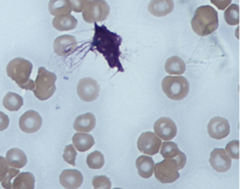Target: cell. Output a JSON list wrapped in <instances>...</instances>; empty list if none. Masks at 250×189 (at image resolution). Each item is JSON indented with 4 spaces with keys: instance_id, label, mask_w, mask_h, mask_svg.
I'll return each instance as SVG.
<instances>
[{
    "instance_id": "6da1fadb",
    "label": "cell",
    "mask_w": 250,
    "mask_h": 189,
    "mask_svg": "<svg viewBox=\"0 0 250 189\" xmlns=\"http://www.w3.org/2000/svg\"><path fill=\"white\" fill-rule=\"evenodd\" d=\"M95 24V35L93 38L92 46L103 55L111 67L117 68L119 71H124L120 63V45L122 38L117 34L107 29L105 25Z\"/></svg>"
},
{
    "instance_id": "7a4b0ae2",
    "label": "cell",
    "mask_w": 250,
    "mask_h": 189,
    "mask_svg": "<svg viewBox=\"0 0 250 189\" xmlns=\"http://www.w3.org/2000/svg\"><path fill=\"white\" fill-rule=\"evenodd\" d=\"M33 65L30 61L16 57L11 60L7 66V75L14 81L17 85L23 90L33 91L35 82L30 79Z\"/></svg>"
},
{
    "instance_id": "3957f363",
    "label": "cell",
    "mask_w": 250,
    "mask_h": 189,
    "mask_svg": "<svg viewBox=\"0 0 250 189\" xmlns=\"http://www.w3.org/2000/svg\"><path fill=\"white\" fill-rule=\"evenodd\" d=\"M194 32L200 37L214 33L218 28V14L211 6H201L194 13L191 20Z\"/></svg>"
},
{
    "instance_id": "277c9868",
    "label": "cell",
    "mask_w": 250,
    "mask_h": 189,
    "mask_svg": "<svg viewBox=\"0 0 250 189\" xmlns=\"http://www.w3.org/2000/svg\"><path fill=\"white\" fill-rule=\"evenodd\" d=\"M57 75L54 72L47 70L45 67H41L38 70V75L35 80V97L38 100L44 101L49 100L55 94L57 86Z\"/></svg>"
},
{
    "instance_id": "5b68a950",
    "label": "cell",
    "mask_w": 250,
    "mask_h": 189,
    "mask_svg": "<svg viewBox=\"0 0 250 189\" xmlns=\"http://www.w3.org/2000/svg\"><path fill=\"white\" fill-rule=\"evenodd\" d=\"M161 87L164 94L171 100H182L189 93V83L183 76H167L163 79Z\"/></svg>"
},
{
    "instance_id": "8992f818",
    "label": "cell",
    "mask_w": 250,
    "mask_h": 189,
    "mask_svg": "<svg viewBox=\"0 0 250 189\" xmlns=\"http://www.w3.org/2000/svg\"><path fill=\"white\" fill-rule=\"evenodd\" d=\"M179 169L178 163L175 159L165 158L163 161L155 165L154 173L160 183L172 184L180 177Z\"/></svg>"
},
{
    "instance_id": "52a82bcc",
    "label": "cell",
    "mask_w": 250,
    "mask_h": 189,
    "mask_svg": "<svg viewBox=\"0 0 250 189\" xmlns=\"http://www.w3.org/2000/svg\"><path fill=\"white\" fill-rule=\"evenodd\" d=\"M110 14V6L105 0H92L83 11V18L88 23L103 22Z\"/></svg>"
},
{
    "instance_id": "ba28073f",
    "label": "cell",
    "mask_w": 250,
    "mask_h": 189,
    "mask_svg": "<svg viewBox=\"0 0 250 189\" xmlns=\"http://www.w3.org/2000/svg\"><path fill=\"white\" fill-rule=\"evenodd\" d=\"M161 144V140L156 134L147 131L140 135L137 141V147L138 150L145 155L155 156L159 153Z\"/></svg>"
},
{
    "instance_id": "9c48e42d",
    "label": "cell",
    "mask_w": 250,
    "mask_h": 189,
    "mask_svg": "<svg viewBox=\"0 0 250 189\" xmlns=\"http://www.w3.org/2000/svg\"><path fill=\"white\" fill-rule=\"evenodd\" d=\"M101 86L95 79L86 77L80 80L77 85V94L80 99L85 102H92L100 96Z\"/></svg>"
},
{
    "instance_id": "30bf717a",
    "label": "cell",
    "mask_w": 250,
    "mask_h": 189,
    "mask_svg": "<svg viewBox=\"0 0 250 189\" xmlns=\"http://www.w3.org/2000/svg\"><path fill=\"white\" fill-rule=\"evenodd\" d=\"M155 134L160 140L171 141L177 135V126L169 117H161L154 125Z\"/></svg>"
},
{
    "instance_id": "8fae6325",
    "label": "cell",
    "mask_w": 250,
    "mask_h": 189,
    "mask_svg": "<svg viewBox=\"0 0 250 189\" xmlns=\"http://www.w3.org/2000/svg\"><path fill=\"white\" fill-rule=\"evenodd\" d=\"M19 126L24 133H35L41 129L42 126V118L36 111H25L20 117Z\"/></svg>"
},
{
    "instance_id": "7c38bea8",
    "label": "cell",
    "mask_w": 250,
    "mask_h": 189,
    "mask_svg": "<svg viewBox=\"0 0 250 189\" xmlns=\"http://www.w3.org/2000/svg\"><path fill=\"white\" fill-rule=\"evenodd\" d=\"M77 40L70 35H63L54 42V52L58 56H68L73 54L77 49Z\"/></svg>"
},
{
    "instance_id": "4fadbf2b",
    "label": "cell",
    "mask_w": 250,
    "mask_h": 189,
    "mask_svg": "<svg viewBox=\"0 0 250 189\" xmlns=\"http://www.w3.org/2000/svg\"><path fill=\"white\" fill-rule=\"evenodd\" d=\"M209 136L214 140H222L228 137L230 131L229 124L227 119L223 117H213L207 126Z\"/></svg>"
},
{
    "instance_id": "5bb4252c",
    "label": "cell",
    "mask_w": 250,
    "mask_h": 189,
    "mask_svg": "<svg viewBox=\"0 0 250 189\" xmlns=\"http://www.w3.org/2000/svg\"><path fill=\"white\" fill-rule=\"evenodd\" d=\"M209 162L217 172H227L231 167V159L222 148H216L212 151Z\"/></svg>"
},
{
    "instance_id": "9a60e30c",
    "label": "cell",
    "mask_w": 250,
    "mask_h": 189,
    "mask_svg": "<svg viewBox=\"0 0 250 189\" xmlns=\"http://www.w3.org/2000/svg\"><path fill=\"white\" fill-rule=\"evenodd\" d=\"M160 155L164 158H173L177 161L179 168L182 169L183 168L186 166L187 163V156L180 151L178 145L175 143L167 141L160 146Z\"/></svg>"
},
{
    "instance_id": "2e32d148",
    "label": "cell",
    "mask_w": 250,
    "mask_h": 189,
    "mask_svg": "<svg viewBox=\"0 0 250 189\" xmlns=\"http://www.w3.org/2000/svg\"><path fill=\"white\" fill-rule=\"evenodd\" d=\"M59 181L66 189H78L83 185V176L77 169H65L60 174Z\"/></svg>"
},
{
    "instance_id": "e0dca14e",
    "label": "cell",
    "mask_w": 250,
    "mask_h": 189,
    "mask_svg": "<svg viewBox=\"0 0 250 189\" xmlns=\"http://www.w3.org/2000/svg\"><path fill=\"white\" fill-rule=\"evenodd\" d=\"M173 9V0H151L148 5V11L156 17L167 16Z\"/></svg>"
},
{
    "instance_id": "ac0fdd59",
    "label": "cell",
    "mask_w": 250,
    "mask_h": 189,
    "mask_svg": "<svg viewBox=\"0 0 250 189\" xmlns=\"http://www.w3.org/2000/svg\"><path fill=\"white\" fill-rule=\"evenodd\" d=\"M96 116L92 112H87L76 117L73 127L77 132H91L96 126Z\"/></svg>"
},
{
    "instance_id": "d6986e66",
    "label": "cell",
    "mask_w": 250,
    "mask_h": 189,
    "mask_svg": "<svg viewBox=\"0 0 250 189\" xmlns=\"http://www.w3.org/2000/svg\"><path fill=\"white\" fill-rule=\"evenodd\" d=\"M155 161L150 156H141L137 158L136 168L138 173L143 178H150L155 169Z\"/></svg>"
},
{
    "instance_id": "ffe728a7",
    "label": "cell",
    "mask_w": 250,
    "mask_h": 189,
    "mask_svg": "<svg viewBox=\"0 0 250 189\" xmlns=\"http://www.w3.org/2000/svg\"><path fill=\"white\" fill-rule=\"evenodd\" d=\"M6 162L9 166L14 168H22L27 163V157L23 150L19 148H12L6 154Z\"/></svg>"
},
{
    "instance_id": "44dd1931",
    "label": "cell",
    "mask_w": 250,
    "mask_h": 189,
    "mask_svg": "<svg viewBox=\"0 0 250 189\" xmlns=\"http://www.w3.org/2000/svg\"><path fill=\"white\" fill-rule=\"evenodd\" d=\"M72 143L75 149L83 153L91 149L95 145V139L90 134L77 132L72 137Z\"/></svg>"
},
{
    "instance_id": "7402d4cb",
    "label": "cell",
    "mask_w": 250,
    "mask_h": 189,
    "mask_svg": "<svg viewBox=\"0 0 250 189\" xmlns=\"http://www.w3.org/2000/svg\"><path fill=\"white\" fill-rule=\"evenodd\" d=\"M49 12L55 17L70 14L71 7L68 0H50L48 5Z\"/></svg>"
},
{
    "instance_id": "603a6c76",
    "label": "cell",
    "mask_w": 250,
    "mask_h": 189,
    "mask_svg": "<svg viewBox=\"0 0 250 189\" xmlns=\"http://www.w3.org/2000/svg\"><path fill=\"white\" fill-rule=\"evenodd\" d=\"M186 63L178 56L169 57L165 62V70L171 75L180 76L186 71Z\"/></svg>"
},
{
    "instance_id": "cb8c5ba5",
    "label": "cell",
    "mask_w": 250,
    "mask_h": 189,
    "mask_svg": "<svg viewBox=\"0 0 250 189\" xmlns=\"http://www.w3.org/2000/svg\"><path fill=\"white\" fill-rule=\"evenodd\" d=\"M78 24V22L74 16L68 14L66 16L55 17L53 20V26L58 31H69L73 30Z\"/></svg>"
},
{
    "instance_id": "d4e9b609",
    "label": "cell",
    "mask_w": 250,
    "mask_h": 189,
    "mask_svg": "<svg viewBox=\"0 0 250 189\" xmlns=\"http://www.w3.org/2000/svg\"><path fill=\"white\" fill-rule=\"evenodd\" d=\"M35 177L30 172L19 173L12 181V189H34Z\"/></svg>"
},
{
    "instance_id": "484cf974",
    "label": "cell",
    "mask_w": 250,
    "mask_h": 189,
    "mask_svg": "<svg viewBox=\"0 0 250 189\" xmlns=\"http://www.w3.org/2000/svg\"><path fill=\"white\" fill-rule=\"evenodd\" d=\"M23 105V98L20 95L13 92H8L3 99V106L8 111H19Z\"/></svg>"
},
{
    "instance_id": "4316f807",
    "label": "cell",
    "mask_w": 250,
    "mask_h": 189,
    "mask_svg": "<svg viewBox=\"0 0 250 189\" xmlns=\"http://www.w3.org/2000/svg\"><path fill=\"white\" fill-rule=\"evenodd\" d=\"M239 6L237 4H232L229 5L224 12V18L228 24L229 25H237L240 22V17H239Z\"/></svg>"
},
{
    "instance_id": "83f0119b",
    "label": "cell",
    "mask_w": 250,
    "mask_h": 189,
    "mask_svg": "<svg viewBox=\"0 0 250 189\" xmlns=\"http://www.w3.org/2000/svg\"><path fill=\"white\" fill-rule=\"evenodd\" d=\"M87 166L92 169H100L104 166L105 159L102 152L95 151L91 154H89L86 158Z\"/></svg>"
},
{
    "instance_id": "f1b7e54d",
    "label": "cell",
    "mask_w": 250,
    "mask_h": 189,
    "mask_svg": "<svg viewBox=\"0 0 250 189\" xmlns=\"http://www.w3.org/2000/svg\"><path fill=\"white\" fill-rule=\"evenodd\" d=\"M76 157H77V151L73 145H68L65 147L63 159L71 166H76Z\"/></svg>"
},
{
    "instance_id": "f546056e",
    "label": "cell",
    "mask_w": 250,
    "mask_h": 189,
    "mask_svg": "<svg viewBox=\"0 0 250 189\" xmlns=\"http://www.w3.org/2000/svg\"><path fill=\"white\" fill-rule=\"evenodd\" d=\"M92 185L94 189H111L112 188L111 180L105 175L95 176L92 180Z\"/></svg>"
},
{
    "instance_id": "4dcf8cb0",
    "label": "cell",
    "mask_w": 250,
    "mask_h": 189,
    "mask_svg": "<svg viewBox=\"0 0 250 189\" xmlns=\"http://www.w3.org/2000/svg\"><path fill=\"white\" fill-rule=\"evenodd\" d=\"M19 173H20V171H19L18 168H9L6 176L1 181V186H2V188L5 189H12V181H13V179L15 178Z\"/></svg>"
},
{
    "instance_id": "1f68e13d",
    "label": "cell",
    "mask_w": 250,
    "mask_h": 189,
    "mask_svg": "<svg viewBox=\"0 0 250 189\" xmlns=\"http://www.w3.org/2000/svg\"><path fill=\"white\" fill-rule=\"evenodd\" d=\"M226 154L229 156L230 158L233 159H239L240 158V142L239 141H231L229 142L227 145L226 148L224 149Z\"/></svg>"
},
{
    "instance_id": "d6a6232c",
    "label": "cell",
    "mask_w": 250,
    "mask_h": 189,
    "mask_svg": "<svg viewBox=\"0 0 250 189\" xmlns=\"http://www.w3.org/2000/svg\"><path fill=\"white\" fill-rule=\"evenodd\" d=\"M68 1L70 4V7H71V11L79 13L83 11V9L88 5V3L92 0H68Z\"/></svg>"
},
{
    "instance_id": "836d02e7",
    "label": "cell",
    "mask_w": 250,
    "mask_h": 189,
    "mask_svg": "<svg viewBox=\"0 0 250 189\" xmlns=\"http://www.w3.org/2000/svg\"><path fill=\"white\" fill-rule=\"evenodd\" d=\"M210 1L218 10H221V11H225L231 3V0H210Z\"/></svg>"
},
{
    "instance_id": "e575fe53",
    "label": "cell",
    "mask_w": 250,
    "mask_h": 189,
    "mask_svg": "<svg viewBox=\"0 0 250 189\" xmlns=\"http://www.w3.org/2000/svg\"><path fill=\"white\" fill-rule=\"evenodd\" d=\"M9 169V165L6 162V159L0 156V182L6 176Z\"/></svg>"
},
{
    "instance_id": "d590c367",
    "label": "cell",
    "mask_w": 250,
    "mask_h": 189,
    "mask_svg": "<svg viewBox=\"0 0 250 189\" xmlns=\"http://www.w3.org/2000/svg\"><path fill=\"white\" fill-rule=\"evenodd\" d=\"M10 125V118L7 114L0 111V131H4Z\"/></svg>"
},
{
    "instance_id": "8d00e7d4",
    "label": "cell",
    "mask_w": 250,
    "mask_h": 189,
    "mask_svg": "<svg viewBox=\"0 0 250 189\" xmlns=\"http://www.w3.org/2000/svg\"></svg>"
}]
</instances>
